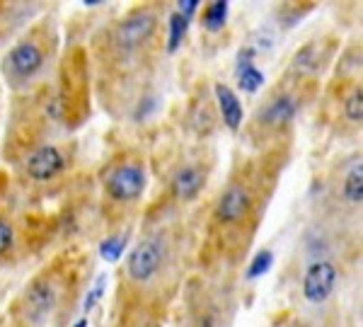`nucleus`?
I'll return each instance as SVG.
<instances>
[{"label": "nucleus", "mask_w": 363, "mask_h": 327, "mask_svg": "<svg viewBox=\"0 0 363 327\" xmlns=\"http://www.w3.org/2000/svg\"><path fill=\"white\" fill-rule=\"evenodd\" d=\"M145 189V172L140 165H119L104 179V192L114 201H136Z\"/></svg>", "instance_id": "nucleus-1"}, {"label": "nucleus", "mask_w": 363, "mask_h": 327, "mask_svg": "<svg viewBox=\"0 0 363 327\" xmlns=\"http://www.w3.org/2000/svg\"><path fill=\"white\" fill-rule=\"evenodd\" d=\"M155 25L157 22L153 13H148V10H136V13H131L119 27H116L114 44L119 46L121 51H126V54L128 51H136L155 34Z\"/></svg>", "instance_id": "nucleus-2"}, {"label": "nucleus", "mask_w": 363, "mask_h": 327, "mask_svg": "<svg viewBox=\"0 0 363 327\" xmlns=\"http://www.w3.org/2000/svg\"><path fill=\"white\" fill-rule=\"evenodd\" d=\"M339 279V272L332 262L327 260H318L306 270V277H303V296L310 303H325L332 296Z\"/></svg>", "instance_id": "nucleus-3"}, {"label": "nucleus", "mask_w": 363, "mask_h": 327, "mask_svg": "<svg viewBox=\"0 0 363 327\" xmlns=\"http://www.w3.org/2000/svg\"><path fill=\"white\" fill-rule=\"evenodd\" d=\"M162 262V248L157 240H143L131 250L126 262V274L133 282H148L155 277Z\"/></svg>", "instance_id": "nucleus-4"}, {"label": "nucleus", "mask_w": 363, "mask_h": 327, "mask_svg": "<svg viewBox=\"0 0 363 327\" xmlns=\"http://www.w3.org/2000/svg\"><path fill=\"white\" fill-rule=\"evenodd\" d=\"M44 63V51L34 42H20L5 58V68H8L13 80H29L39 73Z\"/></svg>", "instance_id": "nucleus-5"}, {"label": "nucleus", "mask_w": 363, "mask_h": 327, "mask_svg": "<svg viewBox=\"0 0 363 327\" xmlns=\"http://www.w3.org/2000/svg\"><path fill=\"white\" fill-rule=\"evenodd\" d=\"M63 165H66V157H63V153L56 145H42V148H37L27 157L25 170L37 182H49V179H54L63 170Z\"/></svg>", "instance_id": "nucleus-6"}, {"label": "nucleus", "mask_w": 363, "mask_h": 327, "mask_svg": "<svg viewBox=\"0 0 363 327\" xmlns=\"http://www.w3.org/2000/svg\"><path fill=\"white\" fill-rule=\"evenodd\" d=\"M250 206H252L250 192L245 189L242 184H230L223 194H220L218 204H216V218L223 226L238 223V221H242L245 216L250 214Z\"/></svg>", "instance_id": "nucleus-7"}, {"label": "nucleus", "mask_w": 363, "mask_h": 327, "mask_svg": "<svg viewBox=\"0 0 363 327\" xmlns=\"http://www.w3.org/2000/svg\"><path fill=\"white\" fill-rule=\"evenodd\" d=\"M216 102H218V109L223 114V121L230 131H238L240 124H242V104H240L238 95L230 90L228 85H216Z\"/></svg>", "instance_id": "nucleus-8"}, {"label": "nucleus", "mask_w": 363, "mask_h": 327, "mask_svg": "<svg viewBox=\"0 0 363 327\" xmlns=\"http://www.w3.org/2000/svg\"><path fill=\"white\" fill-rule=\"evenodd\" d=\"M203 187V174L196 167H182L172 179V194L177 199H194Z\"/></svg>", "instance_id": "nucleus-9"}, {"label": "nucleus", "mask_w": 363, "mask_h": 327, "mask_svg": "<svg viewBox=\"0 0 363 327\" xmlns=\"http://www.w3.org/2000/svg\"><path fill=\"white\" fill-rule=\"evenodd\" d=\"M296 109H298L296 102L291 100L289 95H281V97L272 100L264 109H262L259 119L264 121L267 126H284V124H289V121L294 119Z\"/></svg>", "instance_id": "nucleus-10"}, {"label": "nucleus", "mask_w": 363, "mask_h": 327, "mask_svg": "<svg viewBox=\"0 0 363 327\" xmlns=\"http://www.w3.org/2000/svg\"><path fill=\"white\" fill-rule=\"evenodd\" d=\"M27 303L34 313L42 315L54 306V291H51V286L46 282H37L27 291Z\"/></svg>", "instance_id": "nucleus-11"}, {"label": "nucleus", "mask_w": 363, "mask_h": 327, "mask_svg": "<svg viewBox=\"0 0 363 327\" xmlns=\"http://www.w3.org/2000/svg\"><path fill=\"white\" fill-rule=\"evenodd\" d=\"M344 196H347V201L351 204H361L363 199V165L351 167V172L347 174V179H344Z\"/></svg>", "instance_id": "nucleus-12"}, {"label": "nucleus", "mask_w": 363, "mask_h": 327, "mask_svg": "<svg viewBox=\"0 0 363 327\" xmlns=\"http://www.w3.org/2000/svg\"><path fill=\"white\" fill-rule=\"evenodd\" d=\"M225 17H228V3L225 0H216V3H211L206 10H203V27L208 29V32H218V29H223L225 25Z\"/></svg>", "instance_id": "nucleus-13"}, {"label": "nucleus", "mask_w": 363, "mask_h": 327, "mask_svg": "<svg viewBox=\"0 0 363 327\" xmlns=\"http://www.w3.org/2000/svg\"><path fill=\"white\" fill-rule=\"evenodd\" d=\"M238 80H240V87H242L245 92H257L262 87V83H264V73L257 71L252 63H240Z\"/></svg>", "instance_id": "nucleus-14"}, {"label": "nucleus", "mask_w": 363, "mask_h": 327, "mask_svg": "<svg viewBox=\"0 0 363 327\" xmlns=\"http://www.w3.org/2000/svg\"><path fill=\"white\" fill-rule=\"evenodd\" d=\"M169 37H167V51L172 54V51H177L179 42L184 39L186 34V27H189V20L186 17H182L179 13H172L169 15Z\"/></svg>", "instance_id": "nucleus-15"}, {"label": "nucleus", "mask_w": 363, "mask_h": 327, "mask_svg": "<svg viewBox=\"0 0 363 327\" xmlns=\"http://www.w3.org/2000/svg\"><path fill=\"white\" fill-rule=\"evenodd\" d=\"M344 114H347V119L354 121V124H361L363 121V90H361V85L354 87L351 95L344 100Z\"/></svg>", "instance_id": "nucleus-16"}, {"label": "nucleus", "mask_w": 363, "mask_h": 327, "mask_svg": "<svg viewBox=\"0 0 363 327\" xmlns=\"http://www.w3.org/2000/svg\"><path fill=\"white\" fill-rule=\"evenodd\" d=\"M272 262H274V255L269 253V250H262V253L255 255V260H252L250 270H247V279H257L262 277V274H267L272 270Z\"/></svg>", "instance_id": "nucleus-17"}, {"label": "nucleus", "mask_w": 363, "mask_h": 327, "mask_svg": "<svg viewBox=\"0 0 363 327\" xmlns=\"http://www.w3.org/2000/svg\"><path fill=\"white\" fill-rule=\"evenodd\" d=\"M124 245H126L124 238H107V240L99 245V253H102L104 260L114 262V260H119V257H121V250H124Z\"/></svg>", "instance_id": "nucleus-18"}, {"label": "nucleus", "mask_w": 363, "mask_h": 327, "mask_svg": "<svg viewBox=\"0 0 363 327\" xmlns=\"http://www.w3.org/2000/svg\"><path fill=\"white\" fill-rule=\"evenodd\" d=\"M13 243H15L13 228H10V223H5V221H0V257H5L10 253Z\"/></svg>", "instance_id": "nucleus-19"}, {"label": "nucleus", "mask_w": 363, "mask_h": 327, "mask_svg": "<svg viewBox=\"0 0 363 327\" xmlns=\"http://www.w3.org/2000/svg\"><path fill=\"white\" fill-rule=\"evenodd\" d=\"M102 291H104V279H102V282H99V284L95 286V291H90V294H87V296H90V299L85 301V313L90 311V308L95 306V303L99 301V296H102Z\"/></svg>", "instance_id": "nucleus-20"}, {"label": "nucleus", "mask_w": 363, "mask_h": 327, "mask_svg": "<svg viewBox=\"0 0 363 327\" xmlns=\"http://www.w3.org/2000/svg\"><path fill=\"white\" fill-rule=\"evenodd\" d=\"M196 8H199V3H196V0H184V3H179V15H182V17H186V20H189V17L196 13Z\"/></svg>", "instance_id": "nucleus-21"}, {"label": "nucleus", "mask_w": 363, "mask_h": 327, "mask_svg": "<svg viewBox=\"0 0 363 327\" xmlns=\"http://www.w3.org/2000/svg\"><path fill=\"white\" fill-rule=\"evenodd\" d=\"M73 327H87V320L83 318V320H78V323H75Z\"/></svg>", "instance_id": "nucleus-22"}]
</instances>
